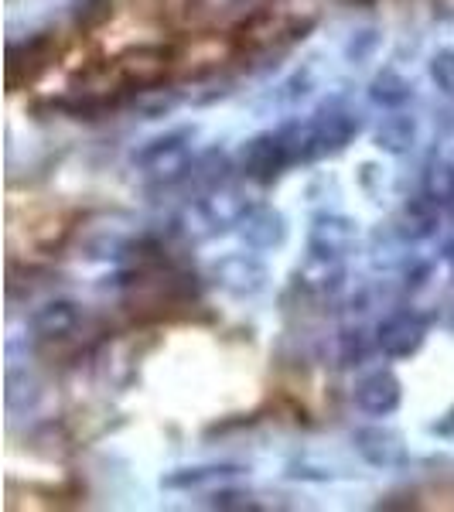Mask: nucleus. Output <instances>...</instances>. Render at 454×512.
<instances>
[{
	"instance_id": "obj_20",
	"label": "nucleus",
	"mask_w": 454,
	"mask_h": 512,
	"mask_svg": "<svg viewBox=\"0 0 454 512\" xmlns=\"http://www.w3.org/2000/svg\"><path fill=\"white\" fill-rule=\"evenodd\" d=\"M376 41H379V38L373 35V31H362V38H359V41H356V38L349 41V55H352V59H366V55L376 48Z\"/></svg>"
},
{
	"instance_id": "obj_5",
	"label": "nucleus",
	"mask_w": 454,
	"mask_h": 512,
	"mask_svg": "<svg viewBox=\"0 0 454 512\" xmlns=\"http://www.w3.org/2000/svg\"><path fill=\"white\" fill-rule=\"evenodd\" d=\"M356 239H359V226L349 216H318L311 222L308 250L318 260H342L345 253H352Z\"/></svg>"
},
{
	"instance_id": "obj_4",
	"label": "nucleus",
	"mask_w": 454,
	"mask_h": 512,
	"mask_svg": "<svg viewBox=\"0 0 454 512\" xmlns=\"http://www.w3.org/2000/svg\"><path fill=\"white\" fill-rule=\"evenodd\" d=\"M352 400L362 414L369 417H390L400 410L403 403V383L396 379L390 369H376V373H366L352 390Z\"/></svg>"
},
{
	"instance_id": "obj_15",
	"label": "nucleus",
	"mask_w": 454,
	"mask_h": 512,
	"mask_svg": "<svg viewBox=\"0 0 454 512\" xmlns=\"http://www.w3.org/2000/svg\"><path fill=\"white\" fill-rule=\"evenodd\" d=\"M424 195L431 198L437 209H454V161H441L434 168H427Z\"/></svg>"
},
{
	"instance_id": "obj_8",
	"label": "nucleus",
	"mask_w": 454,
	"mask_h": 512,
	"mask_svg": "<svg viewBox=\"0 0 454 512\" xmlns=\"http://www.w3.org/2000/svg\"><path fill=\"white\" fill-rule=\"evenodd\" d=\"M352 444L373 468H400L407 461V444L390 427H359L352 434Z\"/></svg>"
},
{
	"instance_id": "obj_2",
	"label": "nucleus",
	"mask_w": 454,
	"mask_h": 512,
	"mask_svg": "<svg viewBox=\"0 0 454 512\" xmlns=\"http://www.w3.org/2000/svg\"><path fill=\"white\" fill-rule=\"evenodd\" d=\"M212 280L233 297H257L267 287L270 270L250 253H229L212 263Z\"/></svg>"
},
{
	"instance_id": "obj_21",
	"label": "nucleus",
	"mask_w": 454,
	"mask_h": 512,
	"mask_svg": "<svg viewBox=\"0 0 454 512\" xmlns=\"http://www.w3.org/2000/svg\"><path fill=\"white\" fill-rule=\"evenodd\" d=\"M434 434H441V437H454V407L448 410L444 417H437V424L431 427Z\"/></svg>"
},
{
	"instance_id": "obj_19",
	"label": "nucleus",
	"mask_w": 454,
	"mask_h": 512,
	"mask_svg": "<svg viewBox=\"0 0 454 512\" xmlns=\"http://www.w3.org/2000/svg\"><path fill=\"white\" fill-rule=\"evenodd\" d=\"M366 359V342H362V332H345L342 335V362L345 366H359Z\"/></svg>"
},
{
	"instance_id": "obj_17",
	"label": "nucleus",
	"mask_w": 454,
	"mask_h": 512,
	"mask_svg": "<svg viewBox=\"0 0 454 512\" xmlns=\"http://www.w3.org/2000/svg\"><path fill=\"white\" fill-rule=\"evenodd\" d=\"M209 506H216V509H257V502H253L246 492L219 489V492L209 495Z\"/></svg>"
},
{
	"instance_id": "obj_16",
	"label": "nucleus",
	"mask_w": 454,
	"mask_h": 512,
	"mask_svg": "<svg viewBox=\"0 0 454 512\" xmlns=\"http://www.w3.org/2000/svg\"><path fill=\"white\" fill-rule=\"evenodd\" d=\"M76 24L79 28H99L103 21H110L113 0H76Z\"/></svg>"
},
{
	"instance_id": "obj_1",
	"label": "nucleus",
	"mask_w": 454,
	"mask_h": 512,
	"mask_svg": "<svg viewBox=\"0 0 454 512\" xmlns=\"http://www.w3.org/2000/svg\"><path fill=\"white\" fill-rule=\"evenodd\" d=\"M192 140L188 130H175V134H164L147 140L140 151H134V168L144 171L147 178L161 181V185H175V181H188V171H192V154H188V144Z\"/></svg>"
},
{
	"instance_id": "obj_9",
	"label": "nucleus",
	"mask_w": 454,
	"mask_h": 512,
	"mask_svg": "<svg viewBox=\"0 0 454 512\" xmlns=\"http://www.w3.org/2000/svg\"><path fill=\"white\" fill-rule=\"evenodd\" d=\"M79 321H82L79 304L69 301V297H55V301H48V304H41V308L31 311L28 325L41 342H55V338H65V335L76 332Z\"/></svg>"
},
{
	"instance_id": "obj_12",
	"label": "nucleus",
	"mask_w": 454,
	"mask_h": 512,
	"mask_svg": "<svg viewBox=\"0 0 454 512\" xmlns=\"http://www.w3.org/2000/svg\"><path fill=\"white\" fill-rule=\"evenodd\" d=\"M417 144V120L407 117V113H393L379 123L376 130V147L386 154H407L410 147Z\"/></svg>"
},
{
	"instance_id": "obj_13",
	"label": "nucleus",
	"mask_w": 454,
	"mask_h": 512,
	"mask_svg": "<svg viewBox=\"0 0 454 512\" xmlns=\"http://www.w3.org/2000/svg\"><path fill=\"white\" fill-rule=\"evenodd\" d=\"M369 96H373V103L386 106V110H396V106H403V103H410V99H414V86H410V79H403L400 72L386 69V72H379V76L373 79Z\"/></svg>"
},
{
	"instance_id": "obj_3",
	"label": "nucleus",
	"mask_w": 454,
	"mask_h": 512,
	"mask_svg": "<svg viewBox=\"0 0 454 512\" xmlns=\"http://www.w3.org/2000/svg\"><path fill=\"white\" fill-rule=\"evenodd\" d=\"M239 164H243V175L250 181H260V185H270L280 171L291 164V154H287L284 137L277 134H257L253 140H246L243 151H239Z\"/></svg>"
},
{
	"instance_id": "obj_22",
	"label": "nucleus",
	"mask_w": 454,
	"mask_h": 512,
	"mask_svg": "<svg viewBox=\"0 0 454 512\" xmlns=\"http://www.w3.org/2000/svg\"><path fill=\"white\" fill-rule=\"evenodd\" d=\"M448 325H451V328H454V318H451V321H448Z\"/></svg>"
},
{
	"instance_id": "obj_6",
	"label": "nucleus",
	"mask_w": 454,
	"mask_h": 512,
	"mask_svg": "<svg viewBox=\"0 0 454 512\" xmlns=\"http://www.w3.org/2000/svg\"><path fill=\"white\" fill-rule=\"evenodd\" d=\"M308 134L311 147H315V158H325V154H335L345 144H352V137L359 134V120L349 110L328 106V110H321L318 117L308 120Z\"/></svg>"
},
{
	"instance_id": "obj_11",
	"label": "nucleus",
	"mask_w": 454,
	"mask_h": 512,
	"mask_svg": "<svg viewBox=\"0 0 454 512\" xmlns=\"http://www.w3.org/2000/svg\"><path fill=\"white\" fill-rule=\"evenodd\" d=\"M243 239L253 250H277L287 239V219L274 209H253L243 219Z\"/></svg>"
},
{
	"instance_id": "obj_10",
	"label": "nucleus",
	"mask_w": 454,
	"mask_h": 512,
	"mask_svg": "<svg viewBox=\"0 0 454 512\" xmlns=\"http://www.w3.org/2000/svg\"><path fill=\"white\" fill-rule=\"evenodd\" d=\"M198 212L205 216V222L216 229H229V226H243V219L250 216V198L246 192H239L233 185H219L209 188V195L202 198Z\"/></svg>"
},
{
	"instance_id": "obj_7",
	"label": "nucleus",
	"mask_w": 454,
	"mask_h": 512,
	"mask_svg": "<svg viewBox=\"0 0 454 512\" xmlns=\"http://www.w3.org/2000/svg\"><path fill=\"white\" fill-rule=\"evenodd\" d=\"M424 338H427V328L420 325L414 315H407V311L383 318L376 328V345L383 349L386 359H410V355L420 352Z\"/></svg>"
},
{
	"instance_id": "obj_14",
	"label": "nucleus",
	"mask_w": 454,
	"mask_h": 512,
	"mask_svg": "<svg viewBox=\"0 0 454 512\" xmlns=\"http://www.w3.org/2000/svg\"><path fill=\"white\" fill-rule=\"evenodd\" d=\"M243 468L236 465H198V468H178V472L164 475V489H195V485H205V482H216V478H229V475H239Z\"/></svg>"
},
{
	"instance_id": "obj_18",
	"label": "nucleus",
	"mask_w": 454,
	"mask_h": 512,
	"mask_svg": "<svg viewBox=\"0 0 454 512\" xmlns=\"http://www.w3.org/2000/svg\"><path fill=\"white\" fill-rule=\"evenodd\" d=\"M431 76L441 89H448V93H454V52H441L434 55L431 62Z\"/></svg>"
}]
</instances>
